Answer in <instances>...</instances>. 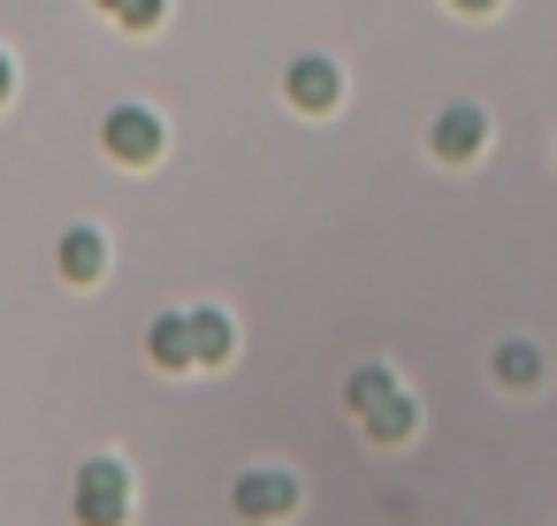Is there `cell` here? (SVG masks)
<instances>
[{
    "label": "cell",
    "mask_w": 557,
    "mask_h": 526,
    "mask_svg": "<svg viewBox=\"0 0 557 526\" xmlns=\"http://www.w3.org/2000/svg\"><path fill=\"white\" fill-rule=\"evenodd\" d=\"M481 138H488L481 108H450V115L435 123V153H443V161H473V153H481Z\"/></svg>",
    "instance_id": "5b68a950"
},
{
    "label": "cell",
    "mask_w": 557,
    "mask_h": 526,
    "mask_svg": "<svg viewBox=\"0 0 557 526\" xmlns=\"http://www.w3.org/2000/svg\"><path fill=\"white\" fill-rule=\"evenodd\" d=\"M9 85H16V70H9V54H0V100H9Z\"/></svg>",
    "instance_id": "4fadbf2b"
},
{
    "label": "cell",
    "mask_w": 557,
    "mask_h": 526,
    "mask_svg": "<svg viewBox=\"0 0 557 526\" xmlns=\"http://www.w3.org/2000/svg\"><path fill=\"white\" fill-rule=\"evenodd\" d=\"M359 419H367V435H374V442H405L420 412H412V397H382V404H374V412H359Z\"/></svg>",
    "instance_id": "9c48e42d"
},
{
    "label": "cell",
    "mask_w": 557,
    "mask_h": 526,
    "mask_svg": "<svg viewBox=\"0 0 557 526\" xmlns=\"http://www.w3.org/2000/svg\"><path fill=\"white\" fill-rule=\"evenodd\" d=\"M100 146H108L115 161H153V153H161V115H153V108H115V115L100 123Z\"/></svg>",
    "instance_id": "7a4b0ae2"
},
{
    "label": "cell",
    "mask_w": 557,
    "mask_h": 526,
    "mask_svg": "<svg viewBox=\"0 0 557 526\" xmlns=\"http://www.w3.org/2000/svg\"><path fill=\"white\" fill-rule=\"evenodd\" d=\"M77 518L85 526H123L131 518V465L123 458H85L77 465Z\"/></svg>",
    "instance_id": "6da1fadb"
},
{
    "label": "cell",
    "mask_w": 557,
    "mask_h": 526,
    "mask_svg": "<svg viewBox=\"0 0 557 526\" xmlns=\"http://www.w3.org/2000/svg\"><path fill=\"white\" fill-rule=\"evenodd\" d=\"M496 374H504L511 389H527V381L542 374V351H534V343H504V351H496Z\"/></svg>",
    "instance_id": "8fae6325"
},
{
    "label": "cell",
    "mask_w": 557,
    "mask_h": 526,
    "mask_svg": "<svg viewBox=\"0 0 557 526\" xmlns=\"http://www.w3.org/2000/svg\"><path fill=\"white\" fill-rule=\"evenodd\" d=\"M100 9H108V16H115V9H123V0H100Z\"/></svg>",
    "instance_id": "5bb4252c"
},
{
    "label": "cell",
    "mask_w": 557,
    "mask_h": 526,
    "mask_svg": "<svg viewBox=\"0 0 557 526\" xmlns=\"http://www.w3.org/2000/svg\"><path fill=\"white\" fill-rule=\"evenodd\" d=\"M230 496H237L245 518H283V511L298 503V480H290V473H237Z\"/></svg>",
    "instance_id": "3957f363"
},
{
    "label": "cell",
    "mask_w": 557,
    "mask_h": 526,
    "mask_svg": "<svg viewBox=\"0 0 557 526\" xmlns=\"http://www.w3.org/2000/svg\"><path fill=\"white\" fill-rule=\"evenodd\" d=\"M450 9H466V16H488V9H496V0H450Z\"/></svg>",
    "instance_id": "7c38bea8"
},
{
    "label": "cell",
    "mask_w": 557,
    "mask_h": 526,
    "mask_svg": "<svg viewBox=\"0 0 557 526\" xmlns=\"http://www.w3.org/2000/svg\"><path fill=\"white\" fill-rule=\"evenodd\" d=\"M184 321H191V359H199V366H222L230 343H237V336H230V313H222V305H191Z\"/></svg>",
    "instance_id": "8992f818"
},
{
    "label": "cell",
    "mask_w": 557,
    "mask_h": 526,
    "mask_svg": "<svg viewBox=\"0 0 557 526\" xmlns=\"http://www.w3.org/2000/svg\"><path fill=\"white\" fill-rule=\"evenodd\" d=\"M146 351H153L161 374H191V366H199V359H191V321H184V313H161V321L146 328Z\"/></svg>",
    "instance_id": "277c9868"
},
{
    "label": "cell",
    "mask_w": 557,
    "mask_h": 526,
    "mask_svg": "<svg viewBox=\"0 0 557 526\" xmlns=\"http://www.w3.org/2000/svg\"><path fill=\"white\" fill-rule=\"evenodd\" d=\"M290 100L313 108V115L336 108V62H321V54H313V62H290Z\"/></svg>",
    "instance_id": "52a82bcc"
},
{
    "label": "cell",
    "mask_w": 557,
    "mask_h": 526,
    "mask_svg": "<svg viewBox=\"0 0 557 526\" xmlns=\"http://www.w3.org/2000/svg\"><path fill=\"white\" fill-rule=\"evenodd\" d=\"M100 267H108L100 229H70V237H62V275H70V283H100Z\"/></svg>",
    "instance_id": "ba28073f"
},
{
    "label": "cell",
    "mask_w": 557,
    "mask_h": 526,
    "mask_svg": "<svg viewBox=\"0 0 557 526\" xmlns=\"http://www.w3.org/2000/svg\"><path fill=\"white\" fill-rule=\"evenodd\" d=\"M382 397H397L389 366H367V374H351V389H344V404H351V412H374Z\"/></svg>",
    "instance_id": "30bf717a"
}]
</instances>
